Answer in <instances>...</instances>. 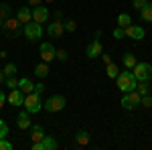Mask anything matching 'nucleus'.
<instances>
[{"instance_id":"nucleus-1","label":"nucleus","mask_w":152,"mask_h":150,"mask_svg":"<svg viewBox=\"0 0 152 150\" xmlns=\"http://www.w3.org/2000/svg\"><path fill=\"white\" fill-rule=\"evenodd\" d=\"M116 83H118V89L120 91H132V89H136V77H134V73L132 69H126V71H120L116 77Z\"/></svg>"},{"instance_id":"nucleus-2","label":"nucleus","mask_w":152,"mask_h":150,"mask_svg":"<svg viewBox=\"0 0 152 150\" xmlns=\"http://www.w3.org/2000/svg\"><path fill=\"white\" fill-rule=\"evenodd\" d=\"M23 105H24V110H26L28 114H37V112H41V110H43V100H41V95H39V93L31 91V93H26V95H24Z\"/></svg>"},{"instance_id":"nucleus-3","label":"nucleus","mask_w":152,"mask_h":150,"mask_svg":"<svg viewBox=\"0 0 152 150\" xmlns=\"http://www.w3.org/2000/svg\"><path fill=\"white\" fill-rule=\"evenodd\" d=\"M132 73H134L136 81H150L152 79V65H150V63H146V61H142V63L138 61V63L134 65Z\"/></svg>"},{"instance_id":"nucleus-4","label":"nucleus","mask_w":152,"mask_h":150,"mask_svg":"<svg viewBox=\"0 0 152 150\" xmlns=\"http://www.w3.org/2000/svg\"><path fill=\"white\" fill-rule=\"evenodd\" d=\"M65 104H67L65 97L57 93V95H51L47 102H43V110H45L47 114H55V112H61V110L65 108Z\"/></svg>"},{"instance_id":"nucleus-5","label":"nucleus","mask_w":152,"mask_h":150,"mask_svg":"<svg viewBox=\"0 0 152 150\" xmlns=\"http://www.w3.org/2000/svg\"><path fill=\"white\" fill-rule=\"evenodd\" d=\"M23 33H24V37L28 39V41H39L41 37H43V26L39 23H35V20H31V23H26V24H23Z\"/></svg>"},{"instance_id":"nucleus-6","label":"nucleus","mask_w":152,"mask_h":150,"mask_svg":"<svg viewBox=\"0 0 152 150\" xmlns=\"http://www.w3.org/2000/svg\"><path fill=\"white\" fill-rule=\"evenodd\" d=\"M140 93L136 91V89H132V91H126L124 93V97H122V108L124 110H136L138 105H140Z\"/></svg>"},{"instance_id":"nucleus-7","label":"nucleus","mask_w":152,"mask_h":150,"mask_svg":"<svg viewBox=\"0 0 152 150\" xmlns=\"http://www.w3.org/2000/svg\"><path fill=\"white\" fill-rule=\"evenodd\" d=\"M2 31H6V35H8V37H18V35H20V31H23V23H20L18 18L8 16V18L4 20Z\"/></svg>"},{"instance_id":"nucleus-8","label":"nucleus","mask_w":152,"mask_h":150,"mask_svg":"<svg viewBox=\"0 0 152 150\" xmlns=\"http://www.w3.org/2000/svg\"><path fill=\"white\" fill-rule=\"evenodd\" d=\"M39 53H41V59H43L45 63H51V61H55V53H57V49L53 47V43H41Z\"/></svg>"},{"instance_id":"nucleus-9","label":"nucleus","mask_w":152,"mask_h":150,"mask_svg":"<svg viewBox=\"0 0 152 150\" xmlns=\"http://www.w3.org/2000/svg\"><path fill=\"white\" fill-rule=\"evenodd\" d=\"M124 35L130 37V39H134V41H142L146 33H144V29L138 26V24H128V26L124 29Z\"/></svg>"},{"instance_id":"nucleus-10","label":"nucleus","mask_w":152,"mask_h":150,"mask_svg":"<svg viewBox=\"0 0 152 150\" xmlns=\"http://www.w3.org/2000/svg\"><path fill=\"white\" fill-rule=\"evenodd\" d=\"M63 33H65V26H63V23H61V20L49 23V26H47V35L51 37V39H61V37H63Z\"/></svg>"},{"instance_id":"nucleus-11","label":"nucleus","mask_w":152,"mask_h":150,"mask_svg":"<svg viewBox=\"0 0 152 150\" xmlns=\"http://www.w3.org/2000/svg\"><path fill=\"white\" fill-rule=\"evenodd\" d=\"M33 20L35 23H39V24H43V23H47L49 20V8L47 6H35L33 8Z\"/></svg>"},{"instance_id":"nucleus-12","label":"nucleus","mask_w":152,"mask_h":150,"mask_svg":"<svg viewBox=\"0 0 152 150\" xmlns=\"http://www.w3.org/2000/svg\"><path fill=\"white\" fill-rule=\"evenodd\" d=\"M6 100H8V104H12L14 108H18V105H23V102H24V93L16 87V89H10V93L6 95Z\"/></svg>"},{"instance_id":"nucleus-13","label":"nucleus","mask_w":152,"mask_h":150,"mask_svg":"<svg viewBox=\"0 0 152 150\" xmlns=\"http://www.w3.org/2000/svg\"><path fill=\"white\" fill-rule=\"evenodd\" d=\"M31 126H33V124H31V114H28L26 110L16 116V128H18V130H28Z\"/></svg>"},{"instance_id":"nucleus-14","label":"nucleus","mask_w":152,"mask_h":150,"mask_svg":"<svg viewBox=\"0 0 152 150\" xmlns=\"http://www.w3.org/2000/svg\"><path fill=\"white\" fill-rule=\"evenodd\" d=\"M102 51H104V47H102V43H99V39H95L94 43H89V47H87V51H85V55L89 59H95L102 55Z\"/></svg>"},{"instance_id":"nucleus-15","label":"nucleus","mask_w":152,"mask_h":150,"mask_svg":"<svg viewBox=\"0 0 152 150\" xmlns=\"http://www.w3.org/2000/svg\"><path fill=\"white\" fill-rule=\"evenodd\" d=\"M16 18H18L23 24L31 23V20H33V10L26 8V6H23V8H18V12H16Z\"/></svg>"},{"instance_id":"nucleus-16","label":"nucleus","mask_w":152,"mask_h":150,"mask_svg":"<svg viewBox=\"0 0 152 150\" xmlns=\"http://www.w3.org/2000/svg\"><path fill=\"white\" fill-rule=\"evenodd\" d=\"M39 146H41V150H55L59 144H57V140H55V138H51V136H43V140L39 142Z\"/></svg>"},{"instance_id":"nucleus-17","label":"nucleus","mask_w":152,"mask_h":150,"mask_svg":"<svg viewBox=\"0 0 152 150\" xmlns=\"http://www.w3.org/2000/svg\"><path fill=\"white\" fill-rule=\"evenodd\" d=\"M18 89L26 95V93L35 91V85H33V81L28 79V77H23V79H18Z\"/></svg>"},{"instance_id":"nucleus-18","label":"nucleus","mask_w":152,"mask_h":150,"mask_svg":"<svg viewBox=\"0 0 152 150\" xmlns=\"http://www.w3.org/2000/svg\"><path fill=\"white\" fill-rule=\"evenodd\" d=\"M122 63H124V67H126V69H134V65L138 63V59H136V55H134V53H124Z\"/></svg>"},{"instance_id":"nucleus-19","label":"nucleus","mask_w":152,"mask_h":150,"mask_svg":"<svg viewBox=\"0 0 152 150\" xmlns=\"http://www.w3.org/2000/svg\"><path fill=\"white\" fill-rule=\"evenodd\" d=\"M49 71H51V69H49V63L43 61V63H39V65L35 67V75L39 77V79H45V77L49 75Z\"/></svg>"},{"instance_id":"nucleus-20","label":"nucleus","mask_w":152,"mask_h":150,"mask_svg":"<svg viewBox=\"0 0 152 150\" xmlns=\"http://www.w3.org/2000/svg\"><path fill=\"white\" fill-rule=\"evenodd\" d=\"M43 136H45L43 126H31V140H33V142H41Z\"/></svg>"},{"instance_id":"nucleus-21","label":"nucleus","mask_w":152,"mask_h":150,"mask_svg":"<svg viewBox=\"0 0 152 150\" xmlns=\"http://www.w3.org/2000/svg\"><path fill=\"white\" fill-rule=\"evenodd\" d=\"M89 140H91V138H89V134H87L85 130H81V132L75 134V142H77V146H87Z\"/></svg>"},{"instance_id":"nucleus-22","label":"nucleus","mask_w":152,"mask_h":150,"mask_svg":"<svg viewBox=\"0 0 152 150\" xmlns=\"http://www.w3.org/2000/svg\"><path fill=\"white\" fill-rule=\"evenodd\" d=\"M140 18L146 20V23H152V2H148V4L140 10Z\"/></svg>"},{"instance_id":"nucleus-23","label":"nucleus","mask_w":152,"mask_h":150,"mask_svg":"<svg viewBox=\"0 0 152 150\" xmlns=\"http://www.w3.org/2000/svg\"><path fill=\"white\" fill-rule=\"evenodd\" d=\"M105 73H107V77H110V79H116L118 73H120V67L112 61V63H107V65H105Z\"/></svg>"},{"instance_id":"nucleus-24","label":"nucleus","mask_w":152,"mask_h":150,"mask_svg":"<svg viewBox=\"0 0 152 150\" xmlns=\"http://www.w3.org/2000/svg\"><path fill=\"white\" fill-rule=\"evenodd\" d=\"M136 91L140 93V95L150 93V81H138V83H136Z\"/></svg>"},{"instance_id":"nucleus-25","label":"nucleus","mask_w":152,"mask_h":150,"mask_svg":"<svg viewBox=\"0 0 152 150\" xmlns=\"http://www.w3.org/2000/svg\"><path fill=\"white\" fill-rule=\"evenodd\" d=\"M10 14H12V6H10V4H6V2H2V4H0V18L6 20Z\"/></svg>"},{"instance_id":"nucleus-26","label":"nucleus","mask_w":152,"mask_h":150,"mask_svg":"<svg viewBox=\"0 0 152 150\" xmlns=\"http://www.w3.org/2000/svg\"><path fill=\"white\" fill-rule=\"evenodd\" d=\"M16 63H6L4 65V69H2V73H4V77H10V75H16Z\"/></svg>"},{"instance_id":"nucleus-27","label":"nucleus","mask_w":152,"mask_h":150,"mask_svg":"<svg viewBox=\"0 0 152 150\" xmlns=\"http://www.w3.org/2000/svg\"><path fill=\"white\" fill-rule=\"evenodd\" d=\"M132 23V18H130V14H120L118 16V26H122V29H126L128 24Z\"/></svg>"},{"instance_id":"nucleus-28","label":"nucleus","mask_w":152,"mask_h":150,"mask_svg":"<svg viewBox=\"0 0 152 150\" xmlns=\"http://www.w3.org/2000/svg\"><path fill=\"white\" fill-rule=\"evenodd\" d=\"M63 26H65V31H69V33H75V31H77V23H75V20H65V23H63Z\"/></svg>"},{"instance_id":"nucleus-29","label":"nucleus","mask_w":152,"mask_h":150,"mask_svg":"<svg viewBox=\"0 0 152 150\" xmlns=\"http://www.w3.org/2000/svg\"><path fill=\"white\" fill-rule=\"evenodd\" d=\"M6 87H10V89H16V87H18V79H16V77H14V75H10V77H6Z\"/></svg>"},{"instance_id":"nucleus-30","label":"nucleus","mask_w":152,"mask_h":150,"mask_svg":"<svg viewBox=\"0 0 152 150\" xmlns=\"http://www.w3.org/2000/svg\"><path fill=\"white\" fill-rule=\"evenodd\" d=\"M140 105H144V108H152V95L150 93H146V95L140 97Z\"/></svg>"},{"instance_id":"nucleus-31","label":"nucleus","mask_w":152,"mask_h":150,"mask_svg":"<svg viewBox=\"0 0 152 150\" xmlns=\"http://www.w3.org/2000/svg\"><path fill=\"white\" fill-rule=\"evenodd\" d=\"M55 59H59V61H63V63H65V61L69 59V53H67L65 49H59L57 53H55Z\"/></svg>"},{"instance_id":"nucleus-32","label":"nucleus","mask_w":152,"mask_h":150,"mask_svg":"<svg viewBox=\"0 0 152 150\" xmlns=\"http://www.w3.org/2000/svg\"><path fill=\"white\" fill-rule=\"evenodd\" d=\"M132 4H134V8H136V10H142V8L148 4V0H132Z\"/></svg>"},{"instance_id":"nucleus-33","label":"nucleus","mask_w":152,"mask_h":150,"mask_svg":"<svg viewBox=\"0 0 152 150\" xmlns=\"http://www.w3.org/2000/svg\"><path fill=\"white\" fill-rule=\"evenodd\" d=\"M0 150H12V144L6 138H0Z\"/></svg>"},{"instance_id":"nucleus-34","label":"nucleus","mask_w":152,"mask_h":150,"mask_svg":"<svg viewBox=\"0 0 152 150\" xmlns=\"http://www.w3.org/2000/svg\"><path fill=\"white\" fill-rule=\"evenodd\" d=\"M6 134H8V126L0 120V138H6Z\"/></svg>"},{"instance_id":"nucleus-35","label":"nucleus","mask_w":152,"mask_h":150,"mask_svg":"<svg viewBox=\"0 0 152 150\" xmlns=\"http://www.w3.org/2000/svg\"><path fill=\"white\" fill-rule=\"evenodd\" d=\"M122 37H126L124 35V29H122V26H116V29H114V39H122Z\"/></svg>"},{"instance_id":"nucleus-36","label":"nucleus","mask_w":152,"mask_h":150,"mask_svg":"<svg viewBox=\"0 0 152 150\" xmlns=\"http://www.w3.org/2000/svg\"><path fill=\"white\" fill-rule=\"evenodd\" d=\"M43 91H45V83L41 81V83H37V85H35V93H39V95H41Z\"/></svg>"},{"instance_id":"nucleus-37","label":"nucleus","mask_w":152,"mask_h":150,"mask_svg":"<svg viewBox=\"0 0 152 150\" xmlns=\"http://www.w3.org/2000/svg\"><path fill=\"white\" fill-rule=\"evenodd\" d=\"M99 57L104 59V63H105V65H107V63H112V57H110V55H104V53H102Z\"/></svg>"},{"instance_id":"nucleus-38","label":"nucleus","mask_w":152,"mask_h":150,"mask_svg":"<svg viewBox=\"0 0 152 150\" xmlns=\"http://www.w3.org/2000/svg\"><path fill=\"white\" fill-rule=\"evenodd\" d=\"M4 102H6V95H4V91H0V110H2Z\"/></svg>"},{"instance_id":"nucleus-39","label":"nucleus","mask_w":152,"mask_h":150,"mask_svg":"<svg viewBox=\"0 0 152 150\" xmlns=\"http://www.w3.org/2000/svg\"><path fill=\"white\" fill-rule=\"evenodd\" d=\"M41 2H43V0H28V4H31V6H39Z\"/></svg>"},{"instance_id":"nucleus-40","label":"nucleus","mask_w":152,"mask_h":150,"mask_svg":"<svg viewBox=\"0 0 152 150\" xmlns=\"http://www.w3.org/2000/svg\"><path fill=\"white\" fill-rule=\"evenodd\" d=\"M6 55H8L6 51H0V59H6Z\"/></svg>"},{"instance_id":"nucleus-41","label":"nucleus","mask_w":152,"mask_h":150,"mask_svg":"<svg viewBox=\"0 0 152 150\" xmlns=\"http://www.w3.org/2000/svg\"><path fill=\"white\" fill-rule=\"evenodd\" d=\"M6 79V77H4V73H2V71H0V83H2V81Z\"/></svg>"},{"instance_id":"nucleus-42","label":"nucleus","mask_w":152,"mask_h":150,"mask_svg":"<svg viewBox=\"0 0 152 150\" xmlns=\"http://www.w3.org/2000/svg\"><path fill=\"white\" fill-rule=\"evenodd\" d=\"M2 26H4V20H2V18H0V31H2Z\"/></svg>"},{"instance_id":"nucleus-43","label":"nucleus","mask_w":152,"mask_h":150,"mask_svg":"<svg viewBox=\"0 0 152 150\" xmlns=\"http://www.w3.org/2000/svg\"><path fill=\"white\" fill-rule=\"evenodd\" d=\"M45 2H47V4H53V2H55V0H45Z\"/></svg>"}]
</instances>
